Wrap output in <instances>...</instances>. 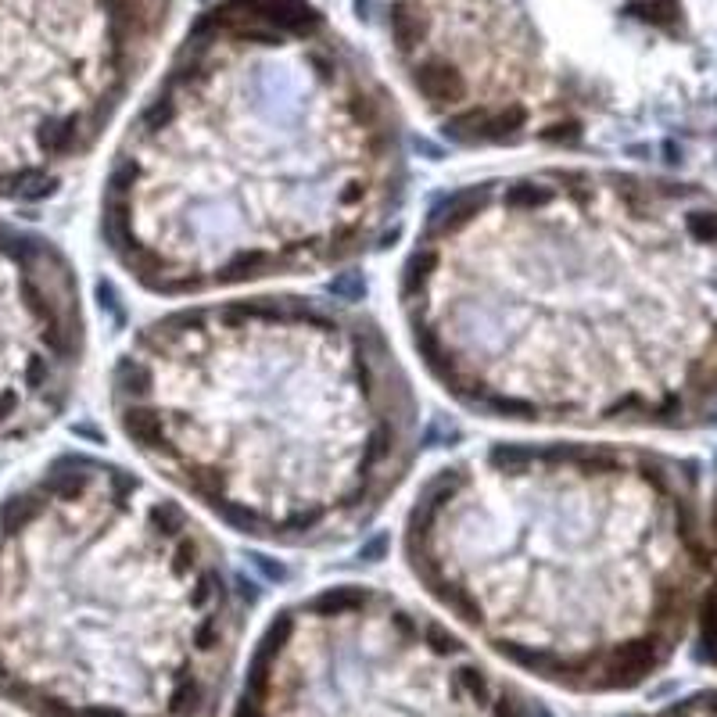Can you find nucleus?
<instances>
[{"mask_svg":"<svg viewBox=\"0 0 717 717\" xmlns=\"http://www.w3.org/2000/svg\"><path fill=\"white\" fill-rule=\"evenodd\" d=\"M402 556L492 650L578 689H606L627 646H667L685 563H706L678 477L585 441H492L437 467L406 513Z\"/></svg>","mask_w":717,"mask_h":717,"instance_id":"obj_4","label":"nucleus"},{"mask_svg":"<svg viewBox=\"0 0 717 717\" xmlns=\"http://www.w3.org/2000/svg\"><path fill=\"white\" fill-rule=\"evenodd\" d=\"M391 43L430 119L463 147H563L585 130L553 94L513 0H395Z\"/></svg>","mask_w":717,"mask_h":717,"instance_id":"obj_8","label":"nucleus"},{"mask_svg":"<svg viewBox=\"0 0 717 717\" xmlns=\"http://www.w3.org/2000/svg\"><path fill=\"white\" fill-rule=\"evenodd\" d=\"M169 0H0V198H40L86 162Z\"/></svg>","mask_w":717,"mask_h":717,"instance_id":"obj_7","label":"nucleus"},{"mask_svg":"<svg viewBox=\"0 0 717 717\" xmlns=\"http://www.w3.org/2000/svg\"><path fill=\"white\" fill-rule=\"evenodd\" d=\"M406 184L391 94L309 0H223L115 147L101 240L158 298L319 277L384 240Z\"/></svg>","mask_w":717,"mask_h":717,"instance_id":"obj_2","label":"nucleus"},{"mask_svg":"<svg viewBox=\"0 0 717 717\" xmlns=\"http://www.w3.org/2000/svg\"><path fill=\"white\" fill-rule=\"evenodd\" d=\"M240 585L144 474L72 453L0 506V689L40 717H205Z\"/></svg>","mask_w":717,"mask_h":717,"instance_id":"obj_5","label":"nucleus"},{"mask_svg":"<svg viewBox=\"0 0 717 717\" xmlns=\"http://www.w3.org/2000/svg\"><path fill=\"white\" fill-rule=\"evenodd\" d=\"M112 416L169 488L277 549L358 538L420 453V398L384 327L298 291L147 319L115 358Z\"/></svg>","mask_w":717,"mask_h":717,"instance_id":"obj_3","label":"nucleus"},{"mask_svg":"<svg viewBox=\"0 0 717 717\" xmlns=\"http://www.w3.org/2000/svg\"><path fill=\"white\" fill-rule=\"evenodd\" d=\"M692 191L542 165L441 198L398 277L427 377L524 427L674 423L717 391Z\"/></svg>","mask_w":717,"mask_h":717,"instance_id":"obj_1","label":"nucleus"},{"mask_svg":"<svg viewBox=\"0 0 717 717\" xmlns=\"http://www.w3.org/2000/svg\"><path fill=\"white\" fill-rule=\"evenodd\" d=\"M441 620L374 585L280 610L251 657L237 717H546Z\"/></svg>","mask_w":717,"mask_h":717,"instance_id":"obj_6","label":"nucleus"},{"mask_svg":"<svg viewBox=\"0 0 717 717\" xmlns=\"http://www.w3.org/2000/svg\"><path fill=\"white\" fill-rule=\"evenodd\" d=\"M86 358L72 262L43 237L0 223V441L51 427Z\"/></svg>","mask_w":717,"mask_h":717,"instance_id":"obj_9","label":"nucleus"}]
</instances>
